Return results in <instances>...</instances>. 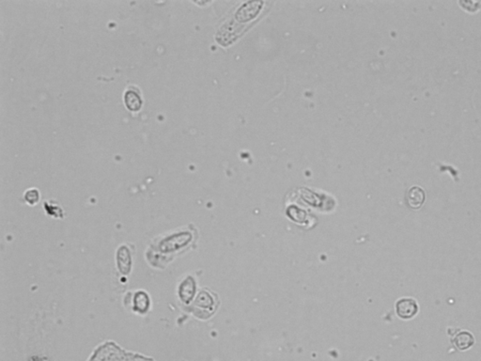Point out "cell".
I'll use <instances>...</instances> for the list:
<instances>
[{
    "instance_id": "cell-1",
    "label": "cell",
    "mask_w": 481,
    "mask_h": 361,
    "mask_svg": "<svg viewBox=\"0 0 481 361\" xmlns=\"http://www.w3.org/2000/svg\"><path fill=\"white\" fill-rule=\"evenodd\" d=\"M124 103L127 108L131 111H138L142 104L143 99L139 89L135 86H129L124 92Z\"/></svg>"
},
{
    "instance_id": "cell-3",
    "label": "cell",
    "mask_w": 481,
    "mask_h": 361,
    "mask_svg": "<svg viewBox=\"0 0 481 361\" xmlns=\"http://www.w3.org/2000/svg\"><path fill=\"white\" fill-rule=\"evenodd\" d=\"M426 198L425 191L419 186H412L406 196L408 205L413 209H418L422 206Z\"/></svg>"
},
{
    "instance_id": "cell-2",
    "label": "cell",
    "mask_w": 481,
    "mask_h": 361,
    "mask_svg": "<svg viewBox=\"0 0 481 361\" xmlns=\"http://www.w3.org/2000/svg\"><path fill=\"white\" fill-rule=\"evenodd\" d=\"M397 315L402 319H410L417 313L418 306L414 299L403 298L397 302L396 305Z\"/></svg>"
},
{
    "instance_id": "cell-5",
    "label": "cell",
    "mask_w": 481,
    "mask_h": 361,
    "mask_svg": "<svg viewBox=\"0 0 481 361\" xmlns=\"http://www.w3.org/2000/svg\"><path fill=\"white\" fill-rule=\"evenodd\" d=\"M212 305H213V299L211 294L205 291H203L197 295L194 302V308L197 310H207L206 308H208V310H211Z\"/></svg>"
},
{
    "instance_id": "cell-4",
    "label": "cell",
    "mask_w": 481,
    "mask_h": 361,
    "mask_svg": "<svg viewBox=\"0 0 481 361\" xmlns=\"http://www.w3.org/2000/svg\"><path fill=\"white\" fill-rule=\"evenodd\" d=\"M475 343L474 337L472 334H470L467 331H463L459 333L454 339V344L456 345L457 348L464 351L466 349H469Z\"/></svg>"
},
{
    "instance_id": "cell-6",
    "label": "cell",
    "mask_w": 481,
    "mask_h": 361,
    "mask_svg": "<svg viewBox=\"0 0 481 361\" xmlns=\"http://www.w3.org/2000/svg\"><path fill=\"white\" fill-rule=\"evenodd\" d=\"M191 281H193V280L188 278V279H186V281H184L180 287V297L185 302H189V300L193 296L194 283L191 284Z\"/></svg>"
}]
</instances>
